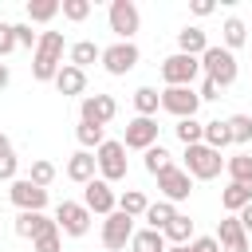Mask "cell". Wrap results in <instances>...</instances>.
<instances>
[{"mask_svg":"<svg viewBox=\"0 0 252 252\" xmlns=\"http://www.w3.org/2000/svg\"><path fill=\"white\" fill-rule=\"evenodd\" d=\"M59 67H63V32H43L32 55V75L39 83H55Z\"/></svg>","mask_w":252,"mask_h":252,"instance_id":"1","label":"cell"},{"mask_svg":"<svg viewBox=\"0 0 252 252\" xmlns=\"http://www.w3.org/2000/svg\"><path fill=\"white\" fill-rule=\"evenodd\" d=\"M201 71H205V79H213L217 87H232V83H236V55H232L228 47H213V43H209V51L201 55Z\"/></svg>","mask_w":252,"mask_h":252,"instance_id":"2","label":"cell"},{"mask_svg":"<svg viewBox=\"0 0 252 252\" xmlns=\"http://www.w3.org/2000/svg\"><path fill=\"white\" fill-rule=\"evenodd\" d=\"M220 169H224V158H220L217 150H209L205 142H201V146H185V173H189V177L213 181V177H220Z\"/></svg>","mask_w":252,"mask_h":252,"instance_id":"3","label":"cell"},{"mask_svg":"<svg viewBox=\"0 0 252 252\" xmlns=\"http://www.w3.org/2000/svg\"><path fill=\"white\" fill-rule=\"evenodd\" d=\"M197 75H201V59H197V55H181V51H173V55L161 59V79H165L169 87H193Z\"/></svg>","mask_w":252,"mask_h":252,"instance_id":"4","label":"cell"},{"mask_svg":"<svg viewBox=\"0 0 252 252\" xmlns=\"http://www.w3.org/2000/svg\"><path fill=\"white\" fill-rule=\"evenodd\" d=\"M8 201H12L20 213H43V205H47V189L35 185L32 177H16V181L8 185Z\"/></svg>","mask_w":252,"mask_h":252,"instance_id":"5","label":"cell"},{"mask_svg":"<svg viewBox=\"0 0 252 252\" xmlns=\"http://www.w3.org/2000/svg\"><path fill=\"white\" fill-rule=\"evenodd\" d=\"M94 161H98V173H102V181H122L126 177V146L122 142H102L98 150H94Z\"/></svg>","mask_w":252,"mask_h":252,"instance_id":"6","label":"cell"},{"mask_svg":"<svg viewBox=\"0 0 252 252\" xmlns=\"http://www.w3.org/2000/svg\"><path fill=\"white\" fill-rule=\"evenodd\" d=\"M106 20H110V32H114L122 43H130V35H134V32H138V24H142V16H138V4H134V0H110Z\"/></svg>","mask_w":252,"mask_h":252,"instance_id":"7","label":"cell"},{"mask_svg":"<svg viewBox=\"0 0 252 252\" xmlns=\"http://www.w3.org/2000/svg\"><path fill=\"white\" fill-rule=\"evenodd\" d=\"M134 240V217H126L122 209H114L110 217H102V248L118 252Z\"/></svg>","mask_w":252,"mask_h":252,"instance_id":"8","label":"cell"},{"mask_svg":"<svg viewBox=\"0 0 252 252\" xmlns=\"http://www.w3.org/2000/svg\"><path fill=\"white\" fill-rule=\"evenodd\" d=\"M197 106H201V94H197L193 87H165V91H161V110H169L177 122H181V118H193Z\"/></svg>","mask_w":252,"mask_h":252,"instance_id":"9","label":"cell"},{"mask_svg":"<svg viewBox=\"0 0 252 252\" xmlns=\"http://www.w3.org/2000/svg\"><path fill=\"white\" fill-rule=\"evenodd\" d=\"M55 224H59V232H67V236H87V228H91V209L79 205V201H59Z\"/></svg>","mask_w":252,"mask_h":252,"instance_id":"10","label":"cell"},{"mask_svg":"<svg viewBox=\"0 0 252 252\" xmlns=\"http://www.w3.org/2000/svg\"><path fill=\"white\" fill-rule=\"evenodd\" d=\"M114 114H118V102L110 94H87L79 102V122H91V126L106 130V122H114Z\"/></svg>","mask_w":252,"mask_h":252,"instance_id":"11","label":"cell"},{"mask_svg":"<svg viewBox=\"0 0 252 252\" xmlns=\"http://www.w3.org/2000/svg\"><path fill=\"white\" fill-rule=\"evenodd\" d=\"M158 189H161V201H185L193 193V177L181 169V165H169L165 173H158Z\"/></svg>","mask_w":252,"mask_h":252,"instance_id":"12","label":"cell"},{"mask_svg":"<svg viewBox=\"0 0 252 252\" xmlns=\"http://www.w3.org/2000/svg\"><path fill=\"white\" fill-rule=\"evenodd\" d=\"M138 55H142V51H138L134 43H122V39H118V43L102 47V67H106L110 75H126V71L138 67Z\"/></svg>","mask_w":252,"mask_h":252,"instance_id":"13","label":"cell"},{"mask_svg":"<svg viewBox=\"0 0 252 252\" xmlns=\"http://www.w3.org/2000/svg\"><path fill=\"white\" fill-rule=\"evenodd\" d=\"M83 205L91 209V213H98V217H110L114 209H118V197H114V189H110V181H102V177H94L87 189H83Z\"/></svg>","mask_w":252,"mask_h":252,"instance_id":"14","label":"cell"},{"mask_svg":"<svg viewBox=\"0 0 252 252\" xmlns=\"http://www.w3.org/2000/svg\"><path fill=\"white\" fill-rule=\"evenodd\" d=\"M122 146H126V150H150V146H158V122H154V118H142V114L130 118Z\"/></svg>","mask_w":252,"mask_h":252,"instance_id":"15","label":"cell"},{"mask_svg":"<svg viewBox=\"0 0 252 252\" xmlns=\"http://www.w3.org/2000/svg\"><path fill=\"white\" fill-rule=\"evenodd\" d=\"M16 236H24V240H39V236H47V232H55L59 224L47 217V213H20L16 217Z\"/></svg>","mask_w":252,"mask_h":252,"instance_id":"16","label":"cell"},{"mask_svg":"<svg viewBox=\"0 0 252 252\" xmlns=\"http://www.w3.org/2000/svg\"><path fill=\"white\" fill-rule=\"evenodd\" d=\"M217 240H220V252H248V232L236 217H224L217 224Z\"/></svg>","mask_w":252,"mask_h":252,"instance_id":"17","label":"cell"},{"mask_svg":"<svg viewBox=\"0 0 252 252\" xmlns=\"http://www.w3.org/2000/svg\"><path fill=\"white\" fill-rule=\"evenodd\" d=\"M94 169H98V161H94L91 150H79V154L67 158V177L79 181V185H91V181H94Z\"/></svg>","mask_w":252,"mask_h":252,"instance_id":"18","label":"cell"},{"mask_svg":"<svg viewBox=\"0 0 252 252\" xmlns=\"http://www.w3.org/2000/svg\"><path fill=\"white\" fill-rule=\"evenodd\" d=\"M55 91L59 94H83L87 91V71H79L75 63H63L55 75Z\"/></svg>","mask_w":252,"mask_h":252,"instance_id":"19","label":"cell"},{"mask_svg":"<svg viewBox=\"0 0 252 252\" xmlns=\"http://www.w3.org/2000/svg\"><path fill=\"white\" fill-rule=\"evenodd\" d=\"M177 51H181V55H197V59H201V55L209 51L205 32H201V28H181V32H177Z\"/></svg>","mask_w":252,"mask_h":252,"instance_id":"20","label":"cell"},{"mask_svg":"<svg viewBox=\"0 0 252 252\" xmlns=\"http://www.w3.org/2000/svg\"><path fill=\"white\" fill-rule=\"evenodd\" d=\"M220 205H224V213H240L244 205H252V189L248 185H236V181H228L224 189H220Z\"/></svg>","mask_w":252,"mask_h":252,"instance_id":"21","label":"cell"},{"mask_svg":"<svg viewBox=\"0 0 252 252\" xmlns=\"http://www.w3.org/2000/svg\"><path fill=\"white\" fill-rule=\"evenodd\" d=\"M161 236H165L169 244H193V220H189L185 213H177V217L161 228Z\"/></svg>","mask_w":252,"mask_h":252,"instance_id":"22","label":"cell"},{"mask_svg":"<svg viewBox=\"0 0 252 252\" xmlns=\"http://www.w3.org/2000/svg\"><path fill=\"white\" fill-rule=\"evenodd\" d=\"M224 169H228V181H236V185H248V189H252V154H236V158H228V161H224Z\"/></svg>","mask_w":252,"mask_h":252,"instance_id":"23","label":"cell"},{"mask_svg":"<svg viewBox=\"0 0 252 252\" xmlns=\"http://www.w3.org/2000/svg\"><path fill=\"white\" fill-rule=\"evenodd\" d=\"M169 244H165V236L158 232V228H142V232H134V240H130V252H165Z\"/></svg>","mask_w":252,"mask_h":252,"instance_id":"24","label":"cell"},{"mask_svg":"<svg viewBox=\"0 0 252 252\" xmlns=\"http://www.w3.org/2000/svg\"><path fill=\"white\" fill-rule=\"evenodd\" d=\"M63 12L59 0H28V24H47Z\"/></svg>","mask_w":252,"mask_h":252,"instance_id":"25","label":"cell"},{"mask_svg":"<svg viewBox=\"0 0 252 252\" xmlns=\"http://www.w3.org/2000/svg\"><path fill=\"white\" fill-rule=\"evenodd\" d=\"M94 59H102V47H98L94 39H79V43L71 47V63H75L79 71H87Z\"/></svg>","mask_w":252,"mask_h":252,"instance_id":"26","label":"cell"},{"mask_svg":"<svg viewBox=\"0 0 252 252\" xmlns=\"http://www.w3.org/2000/svg\"><path fill=\"white\" fill-rule=\"evenodd\" d=\"M205 146L217 150V154H220L224 146H232V130H228V122H220V118H217V122H205Z\"/></svg>","mask_w":252,"mask_h":252,"instance_id":"27","label":"cell"},{"mask_svg":"<svg viewBox=\"0 0 252 252\" xmlns=\"http://www.w3.org/2000/svg\"><path fill=\"white\" fill-rule=\"evenodd\" d=\"M158 106H161V94H158L154 87H138V91H134V110H138L142 118H154Z\"/></svg>","mask_w":252,"mask_h":252,"instance_id":"28","label":"cell"},{"mask_svg":"<svg viewBox=\"0 0 252 252\" xmlns=\"http://www.w3.org/2000/svg\"><path fill=\"white\" fill-rule=\"evenodd\" d=\"M118 209H122L126 217H146L150 201H146V193H142V189H126V193L118 197Z\"/></svg>","mask_w":252,"mask_h":252,"instance_id":"29","label":"cell"},{"mask_svg":"<svg viewBox=\"0 0 252 252\" xmlns=\"http://www.w3.org/2000/svg\"><path fill=\"white\" fill-rule=\"evenodd\" d=\"M173 217H177V205H173V201H158V205L146 209V220H150V228H158V232H161Z\"/></svg>","mask_w":252,"mask_h":252,"instance_id":"30","label":"cell"},{"mask_svg":"<svg viewBox=\"0 0 252 252\" xmlns=\"http://www.w3.org/2000/svg\"><path fill=\"white\" fill-rule=\"evenodd\" d=\"M220 35H224V47H228V51H236V47L248 39V28H244V20L228 16V20H224V28H220Z\"/></svg>","mask_w":252,"mask_h":252,"instance_id":"31","label":"cell"},{"mask_svg":"<svg viewBox=\"0 0 252 252\" xmlns=\"http://www.w3.org/2000/svg\"><path fill=\"white\" fill-rule=\"evenodd\" d=\"M173 130H177V138H181L185 146H201V142H205V122H197V118H181Z\"/></svg>","mask_w":252,"mask_h":252,"instance_id":"32","label":"cell"},{"mask_svg":"<svg viewBox=\"0 0 252 252\" xmlns=\"http://www.w3.org/2000/svg\"><path fill=\"white\" fill-rule=\"evenodd\" d=\"M75 138H79L83 150H91V146L98 150V146L106 142V130H102V126H91V122H79V126H75Z\"/></svg>","mask_w":252,"mask_h":252,"instance_id":"33","label":"cell"},{"mask_svg":"<svg viewBox=\"0 0 252 252\" xmlns=\"http://www.w3.org/2000/svg\"><path fill=\"white\" fill-rule=\"evenodd\" d=\"M169 165H173V158H169V150H165V146H150V150H146V173H154V177H158V173H165Z\"/></svg>","mask_w":252,"mask_h":252,"instance_id":"34","label":"cell"},{"mask_svg":"<svg viewBox=\"0 0 252 252\" xmlns=\"http://www.w3.org/2000/svg\"><path fill=\"white\" fill-rule=\"evenodd\" d=\"M228 122V130H232V146H248L252 142V118L248 114H232V118H224Z\"/></svg>","mask_w":252,"mask_h":252,"instance_id":"35","label":"cell"},{"mask_svg":"<svg viewBox=\"0 0 252 252\" xmlns=\"http://www.w3.org/2000/svg\"><path fill=\"white\" fill-rule=\"evenodd\" d=\"M87 16H91V0H63V20L83 24Z\"/></svg>","mask_w":252,"mask_h":252,"instance_id":"36","label":"cell"},{"mask_svg":"<svg viewBox=\"0 0 252 252\" xmlns=\"http://www.w3.org/2000/svg\"><path fill=\"white\" fill-rule=\"evenodd\" d=\"M28 177H32V181H35V185H43V189H47V185H51V181H55V165H51V161H43V158H39V161H32V173H28Z\"/></svg>","mask_w":252,"mask_h":252,"instance_id":"37","label":"cell"},{"mask_svg":"<svg viewBox=\"0 0 252 252\" xmlns=\"http://www.w3.org/2000/svg\"><path fill=\"white\" fill-rule=\"evenodd\" d=\"M20 43H16V24H0V59L12 55Z\"/></svg>","mask_w":252,"mask_h":252,"instance_id":"38","label":"cell"},{"mask_svg":"<svg viewBox=\"0 0 252 252\" xmlns=\"http://www.w3.org/2000/svg\"><path fill=\"white\" fill-rule=\"evenodd\" d=\"M59 248H63L59 228H55V232H47V236H39V240H32V252H59Z\"/></svg>","mask_w":252,"mask_h":252,"instance_id":"39","label":"cell"},{"mask_svg":"<svg viewBox=\"0 0 252 252\" xmlns=\"http://www.w3.org/2000/svg\"><path fill=\"white\" fill-rule=\"evenodd\" d=\"M16 169H20V158L16 154H4L0 158V181H16Z\"/></svg>","mask_w":252,"mask_h":252,"instance_id":"40","label":"cell"},{"mask_svg":"<svg viewBox=\"0 0 252 252\" xmlns=\"http://www.w3.org/2000/svg\"><path fill=\"white\" fill-rule=\"evenodd\" d=\"M16 43L20 47H35L39 43V35L32 32V24H16Z\"/></svg>","mask_w":252,"mask_h":252,"instance_id":"41","label":"cell"},{"mask_svg":"<svg viewBox=\"0 0 252 252\" xmlns=\"http://www.w3.org/2000/svg\"><path fill=\"white\" fill-rule=\"evenodd\" d=\"M189 252H220V240H217V236H197V240L189 244Z\"/></svg>","mask_w":252,"mask_h":252,"instance_id":"42","label":"cell"},{"mask_svg":"<svg viewBox=\"0 0 252 252\" xmlns=\"http://www.w3.org/2000/svg\"><path fill=\"white\" fill-rule=\"evenodd\" d=\"M217 91H220V87H217V83H213V79H205V83H201V91H197V94H201V102H213V98H220V94H217Z\"/></svg>","mask_w":252,"mask_h":252,"instance_id":"43","label":"cell"},{"mask_svg":"<svg viewBox=\"0 0 252 252\" xmlns=\"http://www.w3.org/2000/svg\"><path fill=\"white\" fill-rule=\"evenodd\" d=\"M236 220L244 224V232H252V205H244V209L236 213Z\"/></svg>","mask_w":252,"mask_h":252,"instance_id":"44","label":"cell"},{"mask_svg":"<svg viewBox=\"0 0 252 252\" xmlns=\"http://www.w3.org/2000/svg\"><path fill=\"white\" fill-rule=\"evenodd\" d=\"M213 12V0H193V16H209Z\"/></svg>","mask_w":252,"mask_h":252,"instance_id":"45","label":"cell"},{"mask_svg":"<svg viewBox=\"0 0 252 252\" xmlns=\"http://www.w3.org/2000/svg\"><path fill=\"white\" fill-rule=\"evenodd\" d=\"M8 79H12V71H8V63H0V91L8 87Z\"/></svg>","mask_w":252,"mask_h":252,"instance_id":"46","label":"cell"},{"mask_svg":"<svg viewBox=\"0 0 252 252\" xmlns=\"http://www.w3.org/2000/svg\"><path fill=\"white\" fill-rule=\"evenodd\" d=\"M4 154H12V142H8V134H0V158Z\"/></svg>","mask_w":252,"mask_h":252,"instance_id":"47","label":"cell"},{"mask_svg":"<svg viewBox=\"0 0 252 252\" xmlns=\"http://www.w3.org/2000/svg\"><path fill=\"white\" fill-rule=\"evenodd\" d=\"M165 252H189V244H169Z\"/></svg>","mask_w":252,"mask_h":252,"instance_id":"48","label":"cell"}]
</instances>
